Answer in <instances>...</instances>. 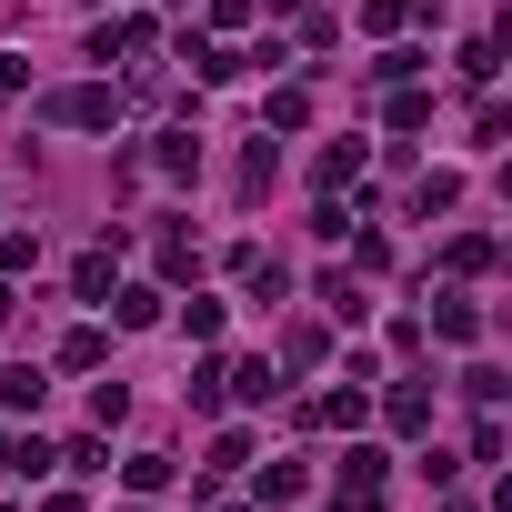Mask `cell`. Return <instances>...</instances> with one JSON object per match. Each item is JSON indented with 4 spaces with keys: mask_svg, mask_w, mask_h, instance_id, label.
Wrapping results in <instances>:
<instances>
[{
    "mask_svg": "<svg viewBox=\"0 0 512 512\" xmlns=\"http://www.w3.org/2000/svg\"><path fill=\"white\" fill-rule=\"evenodd\" d=\"M51 121H71V131H111V121H121V101H111V91H61V101H51Z\"/></svg>",
    "mask_w": 512,
    "mask_h": 512,
    "instance_id": "cell-1",
    "label": "cell"
},
{
    "mask_svg": "<svg viewBox=\"0 0 512 512\" xmlns=\"http://www.w3.org/2000/svg\"><path fill=\"white\" fill-rule=\"evenodd\" d=\"M41 362H11V372H0V412H41Z\"/></svg>",
    "mask_w": 512,
    "mask_h": 512,
    "instance_id": "cell-2",
    "label": "cell"
},
{
    "mask_svg": "<svg viewBox=\"0 0 512 512\" xmlns=\"http://www.w3.org/2000/svg\"><path fill=\"white\" fill-rule=\"evenodd\" d=\"M342 502H352V512L382 502V452H352V462H342Z\"/></svg>",
    "mask_w": 512,
    "mask_h": 512,
    "instance_id": "cell-3",
    "label": "cell"
},
{
    "mask_svg": "<svg viewBox=\"0 0 512 512\" xmlns=\"http://www.w3.org/2000/svg\"><path fill=\"white\" fill-rule=\"evenodd\" d=\"M221 382H231L241 402H272V392H282V372H272V362H241V372H221Z\"/></svg>",
    "mask_w": 512,
    "mask_h": 512,
    "instance_id": "cell-4",
    "label": "cell"
},
{
    "mask_svg": "<svg viewBox=\"0 0 512 512\" xmlns=\"http://www.w3.org/2000/svg\"><path fill=\"white\" fill-rule=\"evenodd\" d=\"M71 292H81V302H101V292H111V251H81V272H71Z\"/></svg>",
    "mask_w": 512,
    "mask_h": 512,
    "instance_id": "cell-5",
    "label": "cell"
},
{
    "mask_svg": "<svg viewBox=\"0 0 512 512\" xmlns=\"http://www.w3.org/2000/svg\"><path fill=\"white\" fill-rule=\"evenodd\" d=\"M432 332H442V342H472V332H482V312H472V302H442V312H432Z\"/></svg>",
    "mask_w": 512,
    "mask_h": 512,
    "instance_id": "cell-6",
    "label": "cell"
},
{
    "mask_svg": "<svg viewBox=\"0 0 512 512\" xmlns=\"http://www.w3.org/2000/svg\"><path fill=\"white\" fill-rule=\"evenodd\" d=\"M392 422H402V432H422V422H432V392H422V382H402V392H392Z\"/></svg>",
    "mask_w": 512,
    "mask_h": 512,
    "instance_id": "cell-7",
    "label": "cell"
},
{
    "mask_svg": "<svg viewBox=\"0 0 512 512\" xmlns=\"http://www.w3.org/2000/svg\"><path fill=\"white\" fill-rule=\"evenodd\" d=\"M0 332H11V282H0Z\"/></svg>",
    "mask_w": 512,
    "mask_h": 512,
    "instance_id": "cell-8",
    "label": "cell"
},
{
    "mask_svg": "<svg viewBox=\"0 0 512 512\" xmlns=\"http://www.w3.org/2000/svg\"><path fill=\"white\" fill-rule=\"evenodd\" d=\"M121 512H131V502H121Z\"/></svg>",
    "mask_w": 512,
    "mask_h": 512,
    "instance_id": "cell-9",
    "label": "cell"
}]
</instances>
